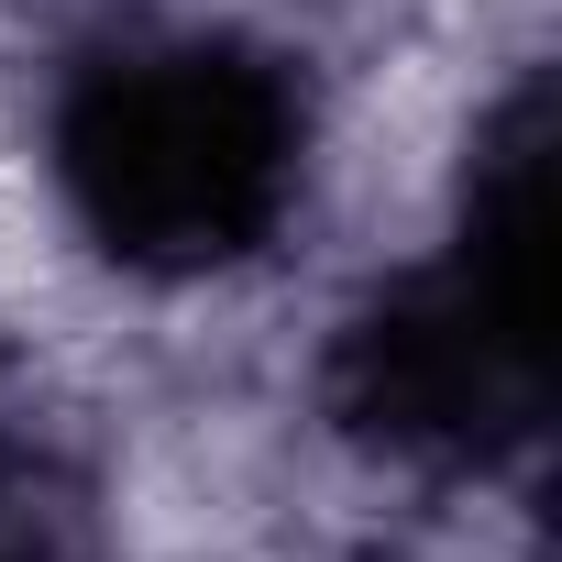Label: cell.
I'll return each mask as SVG.
<instances>
[{
    "mask_svg": "<svg viewBox=\"0 0 562 562\" xmlns=\"http://www.w3.org/2000/svg\"><path fill=\"white\" fill-rule=\"evenodd\" d=\"M299 166H310L299 89L221 34L122 45L78 67L56 111V177L78 221L144 276L243 265L299 210Z\"/></svg>",
    "mask_w": 562,
    "mask_h": 562,
    "instance_id": "obj_1",
    "label": "cell"
},
{
    "mask_svg": "<svg viewBox=\"0 0 562 562\" xmlns=\"http://www.w3.org/2000/svg\"><path fill=\"white\" fill-rule=\"evenodd\" d=\"M551 155L540 111L496 133L474 166V210L441 265H419L408 288H386L353 342H342V408L386 452H441L485 463L496 441L540 430V375H551Z\"/></svg>",
    "mask_w": 562,
    "mask_h": 562,
    "instance_id": "obj_2",
    "label": "cell"
},
{
    "mask_svg": "<svg viewBox=\"0 0 562 562\" xmlns=\"http://www.w3.org/2000/svg\"><path fill=\"white\" fill-rule=\"evenodd\" d=\"M0 562H89L78 485L45 452H12V441H0Z\"/></svg>",
    "mask_w": 562,
    "mask_h": 562,
    "instance_id": "obj_3",
    "label": "cell"
}]
</instances>
